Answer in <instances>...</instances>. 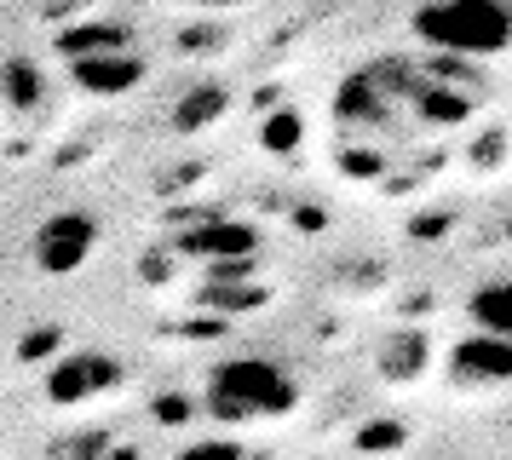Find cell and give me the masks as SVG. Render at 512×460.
Returning <instances> with one entry per match:
<instances>
[{
  "mask_svg": "<svg viewBox=\"0 0 512 460\" xmlns=\"http://www.w3.org/2000/svg\"><path fill=\"white\" fill-rule=\"evenodd\" d=\"M208 414L213 420H277L300 403V386L288 380V368L271 363V357H225V363L208 374Z\"/></svg>",
  "mask_w": 512,
  "mask_h": 460,
  "instance_id": "cell-1",
  "label": "cell"
},
{
  "mask_svg": "<svg viewBox=\"0 0 512 460\" xmlns=\"http://www.w3.org/2000/svg\"><path fill=\"white\" fill-rule=\"evenodd\" d=\"M415 35L432 52L495 58L512 46V0H426L415 12Z\"/></svg>",
  "mask_w": 512,
  "mask_h": 460,
  "instance_id": "cell-2",
  "label": "cell"
},
{
  "mask_svg": "<svg viewBox=\"0 0 512 460\" xmlns=\"http://www.w3.org/2000/svg\"><path fill=\"white\" fill-rule=\"evenodd\" d=\"M116 386H121V363L110 351H64L47 368V397L58 409H81V403H93Z\"/></svg>",
  "mask_w": 512,
  "mask_h": 460,
  "instance_id": "cell-3",
  "label": "cell"
},
{
  "mask_svg": "<svg viewBox=\"0 0 512 460\" xmlns=\"http://www.w3.org/2000/svg\"><path fill=\"white\" fill-rule=\"evenodd\" d=\"M98 248V225L87 213H52L47 225H35L29 236V253H35V265L47 276H75Z\"/></svg>",
  "mask_w": 512,
  "mask_h": 460,
  "instance_id": "cell-4",
  "label": "cell"
},
{
  "mask_svg": "<svg viewBox=\"0 0 512 460\" xmlns=\"http://www.w3.org/2000/svg\"><path fill=\"white\" fill-rule=\"evenodd\" d=\"M173 248L185 259H202V265H219V259H254L259 253V225H242V219H196V225H179V242Z\"/></svg>",
  "mask_w": 512,
  "mask_h": 460,
  "instance_id": "cell-5",
  "label": "cell"
},
{
  "mask_svg": "<svg viewBox=\"0 0 512 460\" xmlns=\"http://www.w3.org/2000/svg\"><path fill=\"white\" fill-rule=\"evenodd\" d=\"M449 374L461 380V386H507L512 380V340L507 334H466L455 351H449Z\"/></svg>",
  "mask_w": 512,
  "mask_h": 460,
  "instance_id": "cell-6",
  "label": "cell"
},
{
  "mask_svg": "<svg viewBox=\"0 0 512 460\" xmlns=\"http://www.w3.org/2000/svg\"><path fill=\"white\" fill-rule=\"evenodd\" d=\"M397 98L380 87V75L363 69V75H346L340 92H334V121L346 127V133H380L386 121H392Z\"/></svg>",
  "mask_w": 512,
  "mask_h": 460,
  "instance_id": "cell-7",
  "label": "cell"
},
{
  "mask_svg": "<svg viewBox=\"0 0 512 460\" xmlns=\"http://www.w3.org/2000/svg\"><path fill=\"white\" fill-rule=\"evenodd\" d=\"M70 75L81 92L116 98V92H133L144 81V58H133L127 46L121 52H93V58H70Z\"/></svg>",
  "mask_w": 512,
  "mask_h": 460,
  "instance_id": "cell-8",
  "label": "cell"
},
{
  "mask_svg": "<svg viewBox=\"0 0 512 460\" xmlns=\"http://www.w3.org/2000/svg\"><path fill=\"white\" fill-rule=\"evenodd\" d=\"M196 299L208 311H219V317H231V311H259L265 305V288H259L254 276H208Z\"/></svg>",
  "mask_w": 512,
  "mask_h": 460,
  "instance_id": "cell-9",
  "label": "cell"
},
{
  "mask_svg": "<svg viewBox=\"0 0 512 460\" xmlns=\"http://www.w3.org/2000/svg\"><path fill=\"white\" fill-rule=\"evenodd\" d=\"M225 115V87H213V81H202V87H190L179 104H173V127L179 133H202V127H213Z\"/></svg>",
  "mask_w": 512,
  "mask_h": 460,
  "instance_id": "cell-10",
  "label": "cell"
},
{
  "mask_svg": "<svg viewBox=\"0 0 512 460\" xmlns=\"http://www.w3.org/2000/svg\"><path fill=\"white\" fill-rule=\"evenodd\" d=\"M466 317L489 328V334H507L512 340V282H484L478 294L466 299Z\"/></svg>",
  "mask_w": 512,
  "mask_h": 460,
  "instance_id": "cell-11",
  "label": "cell"
},
{
  "mask_svg": "<svg viewBox=\"0 0 512 460\" xmlns=\"http://www.w3.org/2000/svg\"><path fill=\"white\" fill-rule=\"evenodd\" d=\"M127 46V29L121 23H75L58 35V52L64 58H93V52H121Z\"/></svg>",
  "mask_w": 512,
  "mask_h": 460,
  "instance_id": "cell-12",
  "label": "cell"
},
{
  "mask_svg": "<svg viewBox=\"0 0 512 460\" xmlns=\"http://www.w3.org/2000/svg\"><path fill=\"white\" fill-rule=\"evenodd\" d=\"M426 363V334H392L380 345V374L386 380H415Z\"/></svg>",
  "mask_w": 512,
  "mask_h": 460,
  "instance_id": "cell-13",
  "label": "cell"
},
{
  "mask_svg": "<svg viewBox=\"0 0 512 460\" xmlns=\"http://www.w3.org/2000/svg\"><path fill=\"white\" fill-rule=\"evenodd\" d=\"M6 104L12 110H35L41 104V75H35V64H6Z\"/></svg>",
  "mask_w": 512,
  "mask_h": 460,
  "instance_id": "cell-14",
  "label": "cell"
},
{
  "mask_svg": "<svg viewBox=\"0 0 512 460\" xmlns=\"http://www.w3.org/2000/svg\"><path fill=\"white\" fill-rule=\"evenodd\" d=\"M300 115L294 110H277L271 115V121H265V133H259V144H265V150H271V156H288V150H300Z\"/></svg>",
  "mask_w": 512,
  "mask_h": 460,
  "instance_id": "cell-15",
  "label": "cell"
},
{
  "mask_svg": "<svg viewBox=\"0 0 512 460\" xmlns=\"http://www.w3.org/2000/svg\"><path fill=\"white\" fill-rule=\"evenodd\" d=\"M357 449H363V455L403 449V426H397V420H374V426H363V432H357Z\"/></svg>",
  "mask_w": 512,
  "mask_h": 460,
  "instance_id": "cell-16",
  "label": "cell"
},
{
  "mask_svg": "<svg viewBox=\"0 0 512 460\" xmlns=\"http://www.w3.org/2000/svg\"><path fill=\"white\" fill-rule=\"evenodd\" d=\"M173 460H248V455H242V443H231V437H208V443H185Z\"/></svg>",
  "mask_w": 512,
  "mask_h": 460,
  "instance_id": "cell-17",
  "label": "cell"
},
{
  "mask_svg": "<svg viewBox=\"0 0 512 460\" xmlns=\"http://www.w3.org/2000/svg\"><path fill=\"white\" fill-rule=\"evenodd\" d=\"M190 397H179V391H167V397H156V420H167V426H185L190 420Z\"/></svg>",
  "mask_w": 512,
  "mask_h": 460,
  "instance_id": "cell-18",
  "label": "cell"
},
{
  "mask_svg": "<svg viewBox=\"0 0 512 460\" xmlns=\"http://www.w3.org/2000/svg\"><path fill=\"white\" fill-rule=\"evenodd\" d=\"M52 345H58V334H35V340H24V345H18V357L29 363V357H41V351H52Z\"/></svg>",
  "mask_w": 512,
  "mask_h": 460,
  "instance_id": "cell-19",
  "label": "cell"
},
{
  "mask_svg": "<svg viewBox=\"0 0 512 460\" xmlns=\"http://www.w3.org/2000/svg\"><path fill=\"white\" fill-rule=\"evenodd\" d=\"M185 6H202V12H231V6H242V0H185Z\"/></svg>",
  "mask_w": 512,
  "mask_h": 460,
  "instance_id": "cell-20",
  "label": "cell"
}]
</instances>
